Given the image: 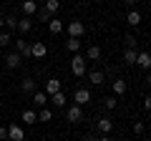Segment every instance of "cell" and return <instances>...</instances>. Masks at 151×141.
Here are the masks:
<instances>
[{"label":"cell","instance_id":"1","mask_svg":"<svg viewBox=\"0 0 151 141\" xmlns=\"http://www.w3.org/2000/svg\"><path fill=\"white\" fill-rule=\"evenodd\" d=\"M70 70H73V76H86V55L81 53H73V60H70Z\"/></svg>","mask_w":151,"mask_h":141},{"label":"cell","instance_id":"2","mask_svg":"<svg viewBox=\"0 0 151 141\" xmlns=\"http://www.w3.org/2000/svg\"><path fill=\"white\" fill-rule=\"evenodd\" d=\"M25 139V131L20 124H10L8 126V141H23Z\"/></svg>","mask_w":151,"mask_h":141},{"label":"cell","instance_id":"3","mask_svg":"<svg viewBox=\"0 0 151 141\" xmlns=\"http://www.w3.org/2000/svg\"><path fill=\"white\" fill-rule=\"evenodd\" d=\"M73 101H76V106H86V103L91 101V91H88V88H76Z\"/></svg>","mask_w":151,"mask_h":141},{"label":"cell","instance_id":"4","mask_svg":"<svg viewBox=\"0 0 151 141\" xmlns=\"http://www.w3.org/2000/svg\"><path fill=\"white\" fill-rule=\"evenodd\" d=\"M83 33H86V25H83L81 20H70L68 23V35L70 38H81Z\"/></svg>","mask_w":151,"mask_h":141},{"label":"cell","instance_id":"5","mask_svg":"<svg viewBox=\"0 0 151 141\" xmlns=\"http://www.w3.org/2000/svg\"><path fill=\"white\" fill-rule=\"evenodd\" d=\"M65 119H68L70 124H78V121H83V109L73 103V106H70V109L65 111Z\"/></svg>","mask_w":151,"mask_h":141},{"label":"cell","instance_id":"6","mask_svg":"<svg viewBox=\"0 0 151 141\" xmlns=\"http://www.w3.org/2000/svg\"><path fill=\"white\" fill-rule=\"evenodd\" d=\"M45 53H48V45H45L43 40H35V43L30 45V55L33 58H45Z\"/></svg>","mask_w":151,"mask_h":141},{"label":"cell","instance_id":"7","mask_svg":"<svg viewBox=\"0 0 151 141\" xmlns=\"http://www.w3.org/2000/svg\"><path fill=\"white\" fill-rule=\"evenodd\" d=\"M20 10H23V15H25V18H30V15H35L40 8H38L35 0H23V3H20Z\"/></svg>","mask_w":151,"mask_h":141},{"label":"cell","instance_id":"8","mask_svg":"<svg viewBox=\"0 0 151 141\" xmlns=\"http://www.w3.org/2000/svg\"><path fill=\"white\" fill-rule=\"evenodd\" d=\"M58 91H63L60 81L58 78H48V81H45V96H53V93H58Z\"/></svg>","mask_w":151,"mask_h":141},{"label":"cell","instance_id":"9","mask_svg":"<svg viewBox=\"0 0 151 141\" xmlns=\"http://www.w3.org/2000/svg\"><path fill=\"white\" fill-rule=\"evenodd\" d=\"M13 43H15V53L20 55V58H28V55H30V45H28L25 40H13Z\"/></svg>","mask_w":151,"mask_h":141},{"label":"cell","instance_id":"10","mask_svg":"<svg viewBox=\"0 0 151 141\" xmlns=\"http://www.w3.org/2000/svg\"><path fill=\"white\" fill-rule=\"evenodd\" d=\"M136 65H141V68H151V53H146V50H141L139 55H136Z\"/></svg>","mask_w":151,"mask_h":141},{"label":"cell","instance_id":"11","mask_svg":"<svg viewBox=\"0 0 151 141\" xmlns=\"http://www.w3.org/2000/svg\"><path fill=\"white\" fill-rule=\"evenodd\" d=\"M96 129L101 131L103 136H108V134H111V129H113V121H111V119H98V124H96Z\"/></svg>","mask_w":151,"mask_h":141},{"label":"cell","instance_id":"12","mask_svg":"<svg viewBox=\"0 0 151 141\" xmlns=\"http://www.w3.org/2000/svg\"><path fill=\"white\" fill-rule=\"evenodd\" d=\"M103 81H106V73L103 70H91L88 73V83H93V86H101Z\"/></svg>","mask_w":151,"mask_h":141},{"label":"cell","instance_id":"13","mask_svg":"<svg viewBox=\"0 0 151 141\" xmlns=\"http://www.w3.org/2000/svg\"><path fill=\"white\" fill-rule=\"evenodd\" d=\"M20 63H23V58H20V55H18V53H15V50L5 55V65H8V68H18V65H20Z\"/></svg>","mask_w":151,"mask_h":141},{"label":"cell","instance_id":"14","mask_svg":"<svg viewBox=\"0 0 151 141\" xmlns=\"http://www.w3.org/2000/svg\"><path fill=\"white\" fill-rule=\"evenodd\" d=\"M136 55H139V50H136V48H126L124 50V63L126 65H136Z\"/></svg>","mask_w":151,"mask_h":141},{"label":"cell","instance_id":"15","mask_svg":"<svg viewBox=\"0 0 151 141\" xmlns=\"http://www.w3.org/2000/svg\"><path fill=\"white\" fill-rule=\"evenodd\" d=\"M126 88H129L126 78H116V81H113V93H116V96H124V93H126Z\"/></svg>","mask_w":151,"mask_h":141},{"label":"cell","instance_id":"16","mask_svg":"<svg viewBox=\"0 0 151 141\" xmlns=\"http://www.w3.org/2000/svg\"><path fill=\"white\" fill-rule=\"evenodd\" d=\"M50 103H53L55 109H65V93H63V91L53 93V96H50Z\"/></svg>","mask_w":151,"mask_h":141},{"label":"cell","instance_id":"17","mask_svg":"<svg viewBox=\"0 0 151 141\" xmlns=\"http://www.w3.org/2000/svg\"><path fill=\"white\" fill-rule=\"evenodd\" d=\"M20 91L23 93H35V81H33V78H23L20 81Z\"/></svg>","mask_w":151,"mask_h":141},{"label":"cell","instance_id":"18","mask_svg":"<svg viewBox=\"0 0 151 141\" xmlns=\"http://www.w3.org/2000/svg\"><path fill=\"white\" fill-rule=\"evenodd\" d=\"M126 23L136 28V25L141 23V13H139V10H129V13H126Z\"/></svg>","mask_w":151,"mask_h":141},{"label":"cell","instance_id":"19","mask_svg":"<svg viewBox=\"0 0 151 141\" xmlns=\"http://www.w3.org/2000/svg\"><path fill=\"white\" fill-rule=\"evenodd\" d=\"M33 103H35V106H43V109H45V103H48V96H45V91H35V93H33Z\"/></svg>","mask_w":151,"mask_h":141},{"label":"cell","instance_id":"20","mask_svg":"<svg viewBox=\"0 0 151 141\" xmlns=\"http://www.w3.org/2000/svg\"><path fill=\"white\" fill-rule=\"evenodd\" d=\"M65 48H68L70 53H78V50H81V38H68L65 40Z\"/></svg>","mask_w":151,"mask_h":141},{"label":"cell","instance_id":"21","mask_svg":"<svg viewBox=\"0 0 151 141\" xmlns=\"http://www.w3.org/2000/svg\"><path fill=\"white\" fill-rule=\"evenodd\" d=\"M30 28H33V20H30V18H18V30H20V33H28Z\"/></svg>","mask_w":151,"mask_h":141},{"label":"cell","instance_id":"22","mask_svg":"<svg viewBox=\"0 0 151 141\" xmlns=\"http://www.w3.org/2000/svg\"><path fill=\"white\" fill-rule=\"evenodd\" d=\"M86 58H88V60H98V58H101V48H98V45L86 48Z\"/></svg>","mask_w":151,"mask_h":141},{"label":"cell","instance_id":"23","mask_svg":"<svg viewBox=\"0 0 151 141\" xmlns=\"http://www.w3.org/2000/svg\"><path fill=\"white\" fill-rule=\"evenodd\" d=\"M23 121H25V124H35V121H38V114H35L33 109H25V111H23Z\"/></svg>","mask_w":151,"mask_h":141},{"label":"cell","instance_id":"24","mask_svg":"<svg viewBox=\"0 0 151 141\" xmlns=\"http://www.w3.org/2000/svg\"><path fill=\"white\" fill-rule=\"evenodd\" d=\"M10 43H13V35L8 30H0V48H8Z\"/></svg>","mask_w":151,"mask_h":141},{"label":"cell","instance_id":"25","mask_svg":"<svg viewBox=\"0 0 151 141\" xmlns=\"http://www.w3.org/2000/svg\"><path fill=\"white\" fill-rule=\"evenodd\" d=\"M50 119H53V111H50V109H40V111H38V121H43V124H48Z\"/></svg>","mask_w":151,"mask_h":141},{"label":"cell","instance_id":"26","mask_svg":"<svg viewBox=\"0 0 151 141\" xmlns=\"http://www.w3.org/2000/svg\"><path fill=\"white\" fill-rule=\"evenodd\" d=\"M58 8H60V0H45V10L53 15V13H58Z\"/></svg>","mask_w":151,"mask_h":141},{"label":"cell","instance_id":"27","mask_svg":"<svg viewBox=\"0 0 151 141\" xmlns=\"http://www.w3.org/2000/svg\"><path fill=\"white\" fill-rule=\"evenodd\" d=\"M48 28H50V33H60V30H63V20H53V18H50Z\"/></svg>","mask_w":151,"mask_h":141},{"label":"cell","instance_id":"28","mask_svg":"<svg viewBox=\"0 0 151 141\" xmlns=\"http://www.w3.org/2000/svg\"><path fill=\"white\" fill-rule=\"evenodd\" d=\"M5 25L10 28V30H18V18H15V15H8V18H5Z\"/></svg>","mask_w":151,"mask_h":141},{"label":"cell","instance_id":"29","mask_svg":"<svg viewBox=\"0 0 151 141\" xmlns=\"http://www.w3.org/2000/svg\"><path fill=\"white\" fill-rule=\"evenodd\" d=\"M35 15H38V20H43V23H45V20H48V23H50V13H48V10H45V8H43V10H38V13H35Z\"/></svg>","mask_w":151,"mask_h":141},{"label":"cell","instance_id":"30","mask_svg":"<svg viewBox=\"0 0 151 141\" xmlns=\"http://www.w3.org/2000/svg\"><path fill=\"white\" fill-rule=\"evenodd\" d=\"M103 103H106V109L111 111V109H116V103H119V101H116V98L111 96V98H103Z\"/></svg>","mask_w":151,"mask_h":141},{"label":"cell","instance_id":"31","mask_svg":"<svg viewBox=\"0 0 151 141\" xmlns=\"http://www.w3.org/2000/svg\"><path fill=\"white\" fill-rule=\"evenodd\" d=\"M134 134H144V121H134Z\"/></svg>","mask_w":151,"mask_h":141},{"label":"cell","instance_id":"32","mask_svg":"<svg viewBox=\"0 0 151 141\" xmlns=\"http://www.w3.org/2000/svg\"><path fill=\"white\" fill-rule=\"evenodd\" d=\"M126 48H136V38H134V35H126Z\"/></svg>","mask_w":151,"mask_h":141},{"label":"cell","instance_id":"33","mask_svg":"<svg viewBox=\"0 0 151 141\" xmlns=\"http://www.w3.org/2000/svg\"><path fill=\"white\" fill-rule=\"evenodd\" d=\"M0 141H8V129L5 126H0Z\"/></svg>","mask_w":151,"mask_h":141},{"label":"cell","instance_id":"34","mask_svg":"<svg viewBox=\"0 0 151 141\" xmlns=\"http://www.w3.org/2000/svg\"><path fill=\"white\" fill-rule=\"evenodd\" d=\"M144 109H146V111H151V96H146V98H144Z\"/></svg>","mask_w":151,"mask_h":141},{"label":"cell","instance_id":"35","mask_svg":"<svg viewBox=\"0 0 151 141\" xmlns=\"http://www.w3.org/2000/svg\"><path fill=\"white\" fill-rule=\"evenodd\" d=\"M83 141H98V139H96L93 134H86V136H83Z\"/></svg>","mask_w":151,"mask_h":141},{"label":"cell","instance_id":"36","mask_svg":"<svg viewBox=\"0 0 151 141\" xmlns=\"http://www.w3.org/2000/svg\"><path fill=\"white\" fill-rule=\"evenodd\" d=\"M134 3H136V0H124V5H126V8H134Z\"/></svg>","mask_w":151,"mask_h":141},{"label":"cell","instance_id":"37","mask_svg":"<svg viewBox=\"0 0 151 141\" xmlns=\"http://www.w3.org/2000/svg\"><path fill=\"white\" fill-rule=\"evenodd\" d=\"M3 25H5V18H3V15H0V30H3Z\"/></svg>","mask_w":151,"mask_h":141},{"label":"cell","instance_id":"38","mask_svg":"<svg viewBox=\"0 0 151 141\" xmlns=\"http://www.w3.org/2000/svg\"><path fill=\"white\" fill-rule=\"evenodd\" d=\"M98 141H111V136H101V139H98Z\"/></svg>","mask_w":151,"mask_h":141},{"label":"cell","instance_id":"39","mask_svg":"<svg viewBox=\"0 0 151 141\" xmlns=\"http://www.w3.org/2000/svg\"><path fill=\"white\" fill-rule=\"evenodd\" d=\"M146 81H149V88H151V76H149V78H146Z\"/></svg>","mask_w":151,"mask_h":141}]
</instances>
